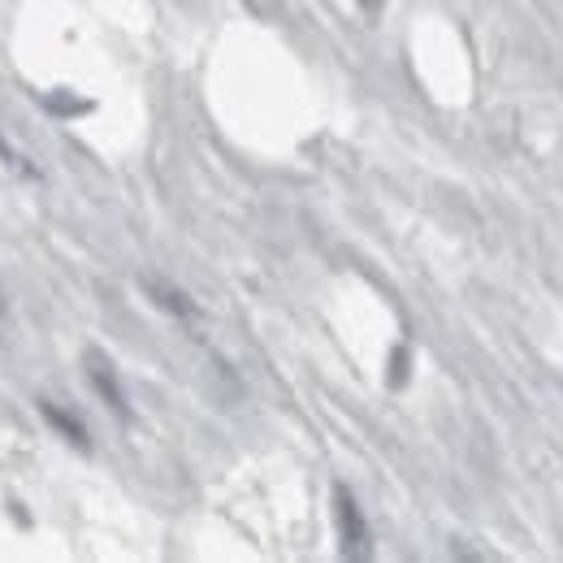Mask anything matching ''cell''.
<instances>
[{
	"instance_id": "cell-1",
	"label": "cell",
	"mask_w": 563,
	"mask_h": 563,
	"mask_svg": "<svg viewBox=\"0 0 563 563\" xmlns=\"http://www.w3.org/2000/svg\"><path fill=\"white\" fill-rule=\"evenodd\" d=\"M334 520H339L343 555L347 560H368L373 555V533H368V520H364V511H360V503L347 486H334Z\"/></svg>"
},
{
	"instance_id": "cell-2",
	"label": "cell",
	"mask_w": 563,
	"mask_h": 563,
	"mask_svg": "<svg viewBox=\"0 0 563 563\" xmlns=\"http://www.w3.org/2000/svg\"><path fill=\"white\" fill-rule=\"evenodd\" d=\"M82 368H87V382H91V390L100 395V404H104L113 417L131 421V399H126V386H122V377H118L113 360L91 347V352L82 355Z\"/></svg>"
},
{
	"instance_id": "cell-3",
	"label": "cell",
	"mask_w": 563,
	"mask_h": 563,
	"mask_svg": "<svg viewBox=\"0 0 563 563\" xmlns=\"http://www.w3.org/2000/svg\"><path fill=\"white\" fill-rule=\"evenodd\" d=\"M140 286H143V295L161 308V312H169L174 321H200V308H196V299L183 290V286H174L169 278H156V274H143L140 278Z\"/></svg>"
},
{
	"instance_id": "cell-4",
	"label": "cell",
	"mask_w": 563,
	"mask_h": 563,
	"mask_svg": "<svg viewBox=\"0 0 563 563\" xmlns=\"http://www.w3.org/2000/svg\"><path fill=\"white\" fill-rule=\"evenodd\" d=\"M40 417L53 424V429H57V433H62V438H66L70 446L87 451V424L78 421L74 412H66V408H62L57 399H40Z\"/></svg>"
},
{
	"instance_id": "cell-5",
	"label": "cell",
	"mask_w": 563,
	"mask_h": 563,
	"mask_svg": "<svg viewBox=\"0 0 563 563\" xmlns=\"http://www.w3.org/2000/svg\"><path fill=\"white\" fill-rule=\"evenodd\" d=\"M0 161H4L9 169H18V174H26V178H40V169H35V165H31V161H26V156H22V152H18L13 143L4 140V135H0Z\"/></svg>"
},
{
	"instance_id": "cell-6",
	"label": "cell",
	"mask_w": 563,
	"mask_h": 563,
	"mask_svg": "<svg viewBox=\"0 0 563 563\" xmlns=\"http://www.w3.org/2000/svg\"><path fill=\"white\" fill-rule=\"evenodd\" d=\"M382 4L386 0H360V9H368V13H382Z\"/></svg>"
},
{
	"instance_id": "cell-7",
	"label": "cell",
	"mask_w": 563,
	"mask_h": 563,
	"mask_svg": "<svg viewBox=\"0 0 563 563\" xmlns=\"http://www.w3.org/2000/svg\"><path fill=\"white\" fill-rule=\"evenodd\" d=\"M9 317V295H4V286H0V321Z\"/></svg>"
}]
</instances>
